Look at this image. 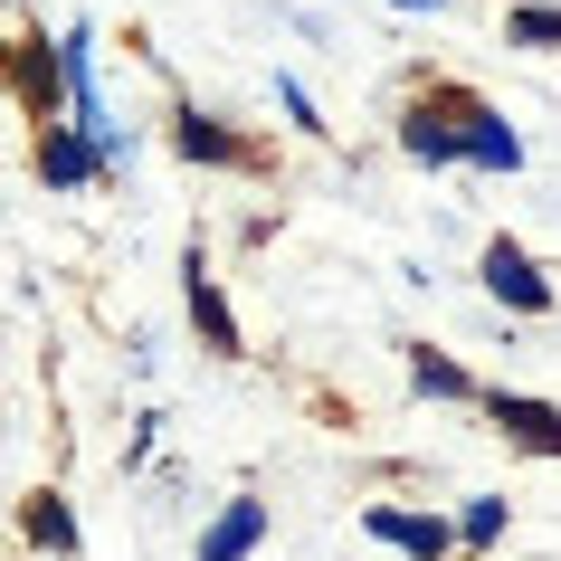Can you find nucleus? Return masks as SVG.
<instances>
[{
	"label": "nucleus",
	"mask_w": 561,
	"mask_h": 561,
	"mask_svg": "<svg viewBox=\"0 0 561 561\" xmlns=\"http://www.w3.org/2000/svg\"><path fill=\"white\" fill-rule=\"evenodd\" d=\"M30 542H48V552H77V514H67V495H30Z\"/></svg>",
	"instance_id": "9d476101"
},
{
	"label": "nucleus",
	"mask_w": 561,
	"mask_h": 561,
	"mask_svg": "<svg viewBox=\"0 0 561 561\" xmlns=\"http://www.w3.org/2000/svg\"><path fill=\"white\" fill-rule=\"evenodd\" d=\"M457 124H467V162H485V172H514V162H524V144H514V124H504V115H485V105L457 95Z\"/></svg>",
	"instance_id": "0eeeda50"
},
{
	"label": "nucleus",
	"mask_w": 561,
	"mask_h": 561,
	"mask_svg": "<svg viewBox=\"0 0 561 561\" xmlns=\"http://www.w3.org/2000/svg\"><path fill=\"white\" fill-rule=\"evenodd\" d=\"M105 172V144H95L87 124H48V134H38V181H48V191H77V181H95Z\"/></svg>",
	"instance_id": "f257e3e1"
},
{
	"label": "nucleus",
	"mask_w": 561,
	"mask_h": 561,
	"mask_svg": "<svg viewBox=\"0 0 561 561\" xmlns=\"http://www.w3.org/2000/svg\"><path fill=\"white\" fill-rule=\"evenodd\" d=\"M485 419H495L514 447H533V457H561V410H552V400H524V390H485Z\"/></svg>",
	"instance_id": "f03ea898"
},
{
	"label": "nucleus",
	"mask_w": 561,
	"mask_h": 561,
	"mask_svg": "<svg viewBox=\"0 0 561 561\" xmlns=\"http://www.w3.org/2000/svg\"><path fill=\"white\" fill-rule=\"evenodd\" d=\"M181 296H191V324H201L209 353H238V324H229V305H219V286H209L201 248H191V266H181Z\"/></svg>",
	"instance_id": "423d86ee"
},
{
	"label": "nucleus",
	"mask_w": 561,
	"mask_h": 561,
	"mask_svg": "<svg viewBox=\"0 0 561 561\" xmlns=\"http://www.w3.org/2000/svg\"><path fill=\"white\" fill-rule=\"evenodd\" d=\"M362 524H371V542H390V552H410V561H438V552H447V524H438V514H400V504H371Z\"/></svg>",
	"instance_id": "39448f33"
},
{
	"label": "nucleus",
	"mask_w": 561,
	"mask_h": 561,
	"mask_svg": "<svg viewBox=\"0 0 561 561\" xmlns=\"http://www.w3.org/2000/svg\"><path fill=\"white\" fill-rule=\"evenodd\" d=\"M20 95H30V115H38V124H58V95H67V48L48 58V38H30V48H20Z\"/></svg>",
	"instance_id": "6e6552de"
},
{
	"label": "nucleus",
	"mask_w": 561,
	"mask_h": 561,
	"mask_svg": "<svg viewBox=\"0 0 561 561\" xmlns=\"http://www.w3.org/2000/svg\"><path fill=\"white\" fill-rule=\"evenodd\" d=\"M410 381L428 390V400H467V371H457V362H438V353H410Z\"/></svg>",
	"instance_id": "ddd939ff"
},
{
	"label": "nucleus",
	"mask_w": 561,
	"mask_h": 561,
	"mask_svg": "<svg viewBox=\"0 0 561 561\" xmlns=\"http://www.w3.org/2000/svg\"><path fill=\"white\" fill-rule=\"evenodd\" d=\"M457 533H467L476 552H485V542L504 533V495H476V504H467V524H457Z\"/></svg>",
	"instance_id": "4468645a"
},
{
	"label": "nucleus",
	"mask_w": 561,
	"mask_h": 561,
	"mask_svg": "<svg viewBox=\"0 0 561 561\" xmlns=\"http://www.w3.org/2000/svg\"><path fill=\"white\" fill-rule=\"evenodd\" d=\"M400 10H438V0H400Z\"/></svg>",
	"instance_id": "dca6fc26"
},
{
	"label": "nucleus",
	"mask_w": 561,
	"mask_h": 561,
	"mask_svg": "<svg viewBox=\"0 0 561 561\" xmlns=\"http://www.w3.org/2000/svg\"><path fill=\"white\" fill-rule=\"evenodd\" d=\"M181 152H191V162H238V144H229V124H209L201 105H191V115H181V134H172Z\"/></svg>",
	"instance_id": "9b49d317"
},
{
	"label": "nucleus",
	"mask_w": 561,
	"mask_h": 561,
	"mask_svg": "<svg viewBox=\"0 0 561 561\" xmlns=\"http://www.w3.org/2000/svg\"><path fill=\"white\" fill-rule=\"evenodd\" d=\"M257 542H266V504L257 495H229V504H219V524L201 533V561H248Z\"/></svg>",
	"instance_id": "20e7f679"
},
{
	"label": "nucleus",
	"mask_w": 561,
	"mask_h": 561,
	"mask_svg": "<svg viewBox=\"0 0 561 561\" xmlns=\"http://www.w3.org/2000/svg\"><path fill=\"white\" fill-rule=\"evenodd\" d=\"M276 95H286V115H296V124H305V134H324V115H314V95H305V87H296V77H286V87H276Z\"/></svg>",
	"instance_id": "2eb2a0df"
},
{
	"label": "nucleus",
	"mask_w": 561,
	"mask_h": 561,
	"mask_svg": "<svg viewBox=\"0 0 561 561\" xmlns=\"http://www.w3.org/2000/svg\"><path fill=\"white\" fill-rule=\"evenodd\" d=\"M485 286H495V305H514V314H542V305H552V276H542L514 238H495V248H485Z\"/></svg>",
	"instance_id": "7ed1b4c3"
},
{
	"label": "nucleus",
	"mask_w": 561,
	"mask_h": 561,
	"mask_svg": "<svg viewBox=\"0 0 561 561\" xmlns=\"http://www.w3.org/2000/svg\"><path fill=\"white\" fill-rule=\"evenodd\" d=\"M400 152H410V162H467V134H457L438 105H410V124H400Z\"/></svg>",
	"instance_id": "1a4fd4ad"
},
{
	"label": "nucleus",
	"mask_w": 561,
	"mask_h": 561,
	"mask_svg": "<svg viewBox=\"0 0 561 561\" xmlns=\"http://www.w3.org/2000/svg\"><path fill=\"white\" fill-rule=\"evenodd\" d=\"M504 38H514V48H561V10H542V0H533V10H514V20H504Z\"/></svg>",
	"instance_id": "f8f14e48"
}]
</instances>
